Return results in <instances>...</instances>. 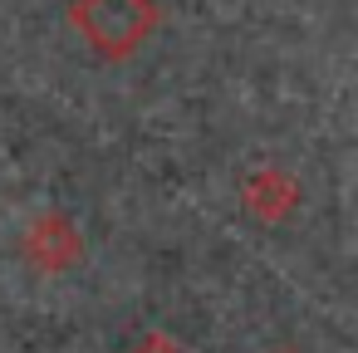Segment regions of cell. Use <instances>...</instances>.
I'll return each mask as SVG.
<instances>
[{
  "mask_svg": "<svg viewBox=\"0 0 358 353\" xmlns=\"http://www.w3.org/2000/svg\"><path fill=\"white\" fill-rule=\"evenodd\" d=\"M74 25L84 30V40L103 55V59H123L133 55L152 25H157V6L152 0H74Z\"/></svg>",
  "mask_w": 358,
  "mask_h": 353,
  "instance_id": "cell-1",
  "label": "cell"
},
{
  "mask_svg": "<svg viewBox=\"0 0 358 353\" xmlns=\"http://www.w3.org/2000/svg\"><path fill=\"white\" fill-rule=\"evenodd\" d=\"M133 353H187V348H182V343H172L167 333H148V338H143Z\"/></svg>",
  "mask_w": 358,
  "mask_h": 353,
  "instance_id": "cell-2",
  "label": "cell"
}]
</instances>
